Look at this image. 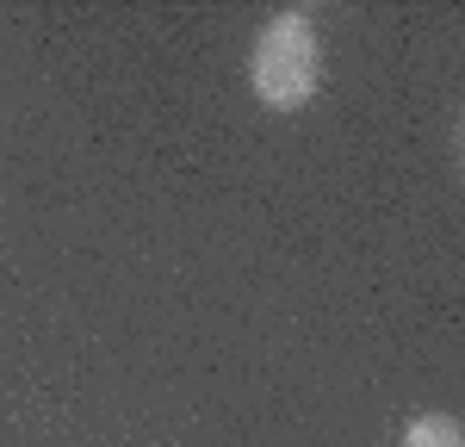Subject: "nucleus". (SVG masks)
<instances>
[{
	"mask_svg": "<svg viewBox=\"0 0 465 447\" xmlns=\"http://www.w3.org/2000/svg\"><path fill=\"white\" fill-rule=\"evenodd\" d=\"M249 87L267 112H298L322 87V37L311 13H273L249 50Z\"/></svg>",
	"mask_w": 465,
	"mask_h": 447,
	"instance_id": "obj_1",
	"label": "nucleus"
},
{
	"mask_svg": "<svg viewBox=\"0 0 465 447\" xmlns=\"http://www.w3.org/2000/svg\"><path fill=\"white\" fill-rule=\"evenodd\" d=\"M403 447H465L460 422L447 416V410H429V416H416L410 429H403Z\"/></svg>",
	"mask_w": 465,
	"mask_h": 447,
	"instance_id": "obj_2",
	"label": "nucleus"
}]
</instances>
